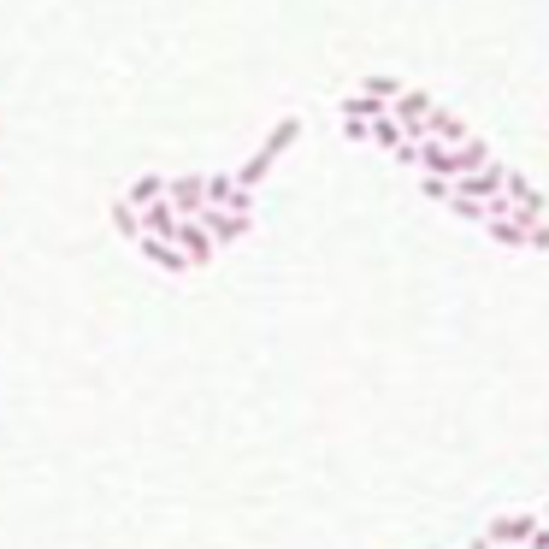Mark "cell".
I'll use <instances>...</instances> for the list:
<instances>
[{"mask_svg": "<svg viewBox=\"0 0 549 549\" xmlns=\"http://www.w3.org/2000/svg\"><path fill=\"white\" fill-rule=\"evenodd\" d=\"M337 113H343V119H378V113H390V101L372 95V89H349V95L337 101Z\"/></svg>", "mask_w": 549, "mask_h": 549, "instance_id": "obj_9", "label": "cell"}, {"mask_svg": "<svg viewBox=\"0 0 549 549\" xmlns=\"http://www.w3.org/2000/svg\"><path fill=\"white\" fill-rule=\"evenodd\" d=\"M526 248H549V219H532L526 225Z\"/></svg>", "mask_w": 549, "mask_h": 549, "instance_id": "obj_14", "label": "cell"}, {"mask_svg": "<svg viewBox=\"0 0 549 549\" xmlns=\"http://www.w3.org/2000/svg\"><path fill=\"white\" fill-rule=\"evenodd\" d=\"M508 549H520V544H508Z\"/></svg>", "mask_w": 549, "mask_h": 549, "instance_id": "obj_16", "label": "cell"}, {"mask_svg": "<svg viewBox=\"0 0 549 549\" xmlns=\"http://www.w3.org/2000/svg\"><path fill=\"white\" fill-rule=\"evenodd\" d=\"M426 136H437V142H449V148H461V142H467L473 130H467V124L455 119L449 107H437V101H431V113H426Z\"/></svg>", "mask_w": 549, "mask_h": 549, "instance_id": "obj_8", "label": "cell"}, {"mask_svg": "<svg viewBox=\"0 0 549 549\" xmlns=\"http://www.w3.org/2000/svg\"><path fill=\"white\" fill-rule=\"evenodd\" d=\"M207 207H225V213H254V189L237 183V172H207Z\"/></svg>", "mask_w": 549, "mask_h": 549, "instance_id": "obj_2", "label": "cell"}, {"mask_svg": "<svg viewBox=\"0 0 549 549\" xmlns=\"http://www.w3.org/2000/svg\"><path fill=\"white\" fill-rule=\"evenodd\" d=\"M172 243H178L183 254H189V266H207V260L219 254V243L207 237V225H201V219H178V231H172Z\"/></svg>", "mask_w": 549, "mask_h": 549, "instance_id": "obj_6", "label": "cell"}, {"mask_svg": "<svg viewBox=\"0 0 549 549\" xmlns=\"http://www.w3.org/2000/svg\"><path fill=\"white\" fill-rule=\"evenodd\" d=\"M538 526H544V514H502V520H490V526H485V538H490L496 549H508V544L526 549Z\"/></svg>", "mask_w": 549, "mask_h": 549, "instance_id": "obj_4", "label": "cell"}, {"mask_svg": "<svg viewBox=\"0 0 549 549\" xmlns=\"http://www.w3.org/2000/svg\"><path fill=\"white\" fill-rule=\"evenodd\" d=\"M124 201L142 213V207H154V201H166V178L160 172H142V178H130L124 183Z\"/></svg>", "mask_w": 549, "mask_h": 549, "instance_id": "obj_10", "label": "cell"}, {"mask_svg": "<svg viewBox=\"0 0 549 549\" xmlns=\"http://www.w3.org/2000/svg\"><path fill=\"white\" fill-rule=\"evenodd\" d=\"M467 549H496V544H490V538H479V544H467Z\"/></svg>", "mask_w": 549, "mask_h": 549, "instance_id": "obj_15", "label": "cell"}, {"mask_svg": "<svg viewBox=\"0 0 549 549\" xmlns=\"http://www.w3.org/2000/svg\"><path fill=\"white\" fill-rule=\"evenodd\" d=\"M443 207H455V213H461V219H473V225H485V219H490L485 201H473V195H461V189H449V201H443Z\"/></svg>", "mask_w": 549, "mask_h": 549, "instance_id": "obj_13", "label": "cell"}, {"mask_svg": "<svg viewBox=\"0 0 549 549\" xmlns=\"http://www.w3.org/2000/svg\"><path fill=\"white\" fill-rule=\"evenodd\" d=\"M195 219L207 225V237H213L219 248L237 243V237H248V225H254V213H225V207H201Z\"/></svg>", "mask_w": 549, "mask_h": 549, "instance_id": "obj_5", "label": "cell"}, {"mask_svg": "<svg viewBox=\"0 0 549 549\" xmlns=\"http://www.w3.org/2000/svg\"><path fill=\"white\" fill-rule=\"evenodd\" d=\"M113 231H119L124 243H142V213H136V207H130V201H113Z\"/></svg>", "mask_w": 549, "mask_h": 549, "instance_id": "obj_12", "label": "cell"}, {"mask_svg": "<svg viewBox=\"0 0 549 549\" xmlns=\"http://www.w3.org/2000/svg\"><path fill=\"white\" fill-rule=\"evenodd\" d=\"M296 136H302V119L272 124V136H266V142H260V148H254V154L243 160V166H237V183H243V189H260V183H266V172L284 160V148H290Z\"/></svg>", "mask_w": 549, "mask_h": 549, "instance_id": "obj_1", "label": "cell"}, {"mask_svg": "<svg viewBox=\"0 0 549 549\" xmlns=\"http://www.w3.org/2000/svg\"><path fill=\"white\" fill-rule=\"evenodd\" d=\"M544 520H549V508H544Z\"/></svg>", "mask_w": 549, "mask_h": 549, "instance_id": "obj_17", "label": "cell"}, {"mask_svg": "<svg viewBox=\"0 0 549 549\" xmlns=\"http://www.w3.org/2000/svg\"><path fill=\"white\" fill-rule=\"evenodd\" d=\"M136 254H142L148 266H160V272H195V266H189V254H183L178 243H166V237H142Z\"/></svg>", "mask_w": 549, "mask_h": 549, "instance_id": "obj_7", "label": "cell"}, {"mask_svg": "<svg viewBox=\"0 0 549 549\" xmlns=\"http://www.w3.org/2000/svg\"><path fill=\"white\" fill-rule=\"evenodd\" d=\"M166 201L178 207V219H195L207 207V172H183V178H166Z\"/></svg>", "mask_w": 549, "mask_h": 549, "instance_id": "obj_3", "label": "cell"}, {"mask_svg": "<svg viewBox=\"0 0 549 549\" xmlns=\"http://www.w3.org/2000/svg\"><path fill=\"white\" fill-rule=\"evenodd\" d=\"M172 231H178V207H172V201L142 207V237H166V243H172Z\"/></svg>", "mask_w": 549, "mask_h": 549, "instance_id": "obj_11", "label": "cell"}]
</instances>
